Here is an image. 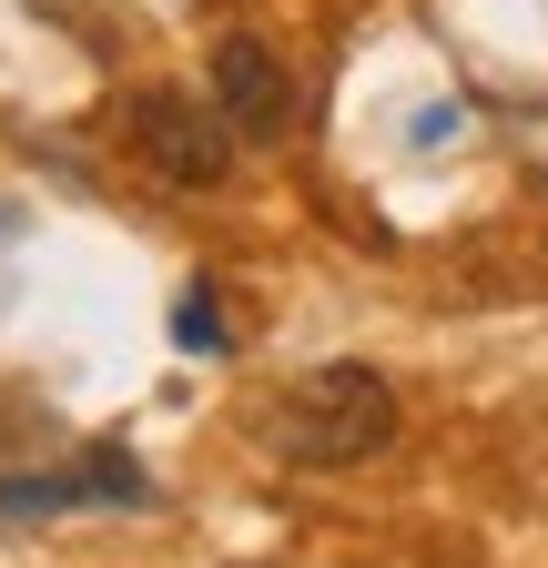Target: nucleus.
<instances>
[{"mask_svg": "<svg viewBox=\"0 0 548 568\" xmlns=\"http://www.w3.org/2000/svg\"><path fill=\"white\" fill-rule=\"evenodd\" d=\"M386 437H396V386L356 355L295 376L285 406H274V457L285 467H366V457H386Z\"/></svg>", "mask_w": 548, "mask_h": 568, "instance_id": "1", "label": "nucleus"}, {"mask_svg": "<svg viewBox=\"0 0 548 568\" xmlns=\"http://www.w3.org/2000/svg\"><path fill=\"white\" fill-rule=\"evenodd\" d=\"M132 153H143L163 183H183V193H214L234 173V122H224V102L143 92V102H132Z\"/></svg>", "mask_w": 548, "mask_h": 568, "instance_id": "2", "label": "nucleus"}, {"mask_svg": "<svg viewBox=\"0 0 548 568\" xmlns=\"http://www.w3.org/2000/svg\"><path fill=\"white\" fill-rule=\"evenodd\" d=\"M153 477L132 467V447H82V467H31L0 477V518H51V508H143Z\"/></svg>", "mask_w": 548, "mask_h": 568, "instance_id": "3", "label": "nucleus"}, {"mask_svg": "<svg viewBox=\"0 0 548 568\" xmlns=\"http://www.w3.org/2000/svg\"><path fill=\"white\" fill-rule=\"evenodd\" d=\"M214 102H224V122L244 142H274V132L295 122V82H285V61H274L254 31H224L214 41Z\"/></svg>", "mask_w": 548, "mask_h": 568, "instance_id": "4", "label": "nucleus"}, {"mask_svg": "<svg viewBox=\"0 0 548 568\" xmlns=\"http://www.w3.org/2000/svg\"><path fill=\"white\" fill-rule=\"evenodd\" d=\"M173 335H183L193 355H214V345H224V305H214V284H193V295L173 305Z\"/></svg>", "mask_w": 548, "mask_h": 568, "instance_id": "5", "label": "nucleus"}]
</instances>
